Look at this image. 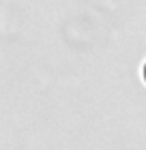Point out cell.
<instances>
[{"mask_svg":"<svg viewBox=\"0 0 146 150\" xmlns=\"http://www.w3.org/2000/svg\"><path fill=\"white\" fill-rule=\"evenodd\" d=\"M142 81H144V84H146V62L142 64Z\"/></svg>","mask_w":146,"mask_h":150,"instance_id":"cell-1","label":"cell"}]
</instances>
